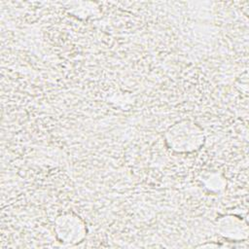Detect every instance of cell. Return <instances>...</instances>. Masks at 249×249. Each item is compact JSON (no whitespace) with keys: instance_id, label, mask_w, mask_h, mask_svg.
Instances as JSON below:
<instances>
[{"instance_id":"3957f363","label":"cell","mask_w":249,"mask_h":249,"mask_svg":"<svg viewBox=\"0 0 249 249\" xmlns=\"http://www.w3.org/2000/svg\"><path fill=\"white\" fill-rule=\"evenodd\" d=\"M216 230L220 235L230 240L246 239L248 235L246 220L234 214H225L217 219Z\"/></svg>"},{"instance_id":"7a4b0ae2","label":"cell","mask_w":249,"mask_h":249,"mask_svg":"<svg viewBox=\"0 0 249 249\" xmlns=\"http://www.w3.org/2000/svg\"><path fill=\"white\" fill-rule=\"evenodd\" d=\"M53 231L60 243L73 245L86 238L87 225L85 220L74 211H65L55 217Z\"/></svg>"},{"instance_id":"6da1fadb","label":"cell","mask_w":249,"mask_h":249,"mask_svg":"<svg viewBox=\"0 0 249 249\" xmlns=\"http://www.w3.org/2000/svg\"><path fill=\"white\" fill-rule=\"evenodd\" d=\"M205 143V133L198 124L182 119L168 126L164 132V144L173 153L188 155L199 151Z\"/></svg>"},{"instance_id":"277c9868","label":"cell","mask_w":249,"mask_h":249,"mask_svg":"<svg viewBox=\"0 0 249 249\" xmlns=\"http://www.w3.org/2000/svg\"><path fill=\"white\" fill-rule=\"evenodd\" d=\"M201 183L203 188L209 193L217 195L224 192L227 186V180L223 173L218 171L205 172L201 175Z\"/></svg>"}]
</instances>
